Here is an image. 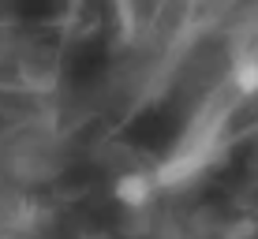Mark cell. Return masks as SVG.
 <instances>
[{
    "instance_id": "cell-1",
    "label": "cell",
    "mask_w": 258,
    "mask_h": 239,
    "mask_svg": "<svg viewBox=\"0 0 258 239\" xmlns=\"http://www.w3.org/2000/svg\"><path fill=\"white\" fill-rule=\"evenodd\" d=\"M157 191H161V180L154 172H142V168H127L112 180V198H116L120 209L127 213H142L157 202Z\"/></svg>"
},
{
    "instance_id": "cell-2",
    "label": "cell",
    "mask_w": 258,
    "mask_h": 239,
    "mask_svg": "<svg viewBox=\"0 0 258 239\" xmlns=\"http://www.w3.org/2000/svg\"><path fill=\"white\" fill-rule=\"evenodd\" d=\"M228 86H232L243 101H258V49L236 52L232 67H228Z\"/></svg>"
}]
</instances>
